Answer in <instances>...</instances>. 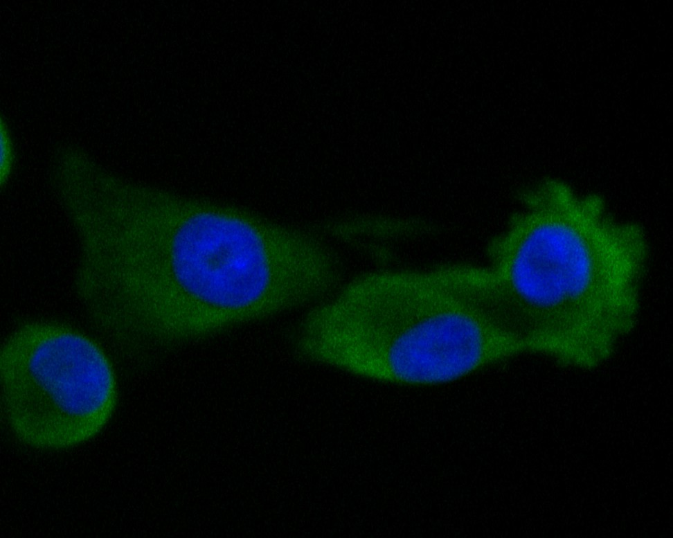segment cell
I'll return each mask as SVG.
<instances>
[{"mask_svg":"<svg viewBox=\"0 0 673 538\" xmlns=\"http://www.w3.org/2000/svg\"><path fill=\"white\" fill-rule=\"evenodd\" d=\"M517 196L520 209L486 251L488 267L535 332L552 338L558 320L572 336L580 324L591 328L586 320L596 328L591 314L607 320V298H633L647 254L640 226L613 218L600 197L557 179Z\"/></svg>","mask_w":673,"mask_h":538,"instance_id":"2","label":"cell"},{"mask_svg":"<svg viewBox=\"0 0 673 538\" xmlns=\"http://www.w3.org/2000/svg\"><path fill=\"white\" fill-rule=\"evenodd\" d=\"M171 238L170 270L177 284L209 309L248 307L265 316L282 312L292 301L296 271L291 254L271 249L240 218L195 213Z\"/></svg>","mask_w":673,"mask_h":538,"instance_id":"4","label":"cell"},{"mask_svg":"<svg viewBox=\"0 0 673 538\" xmlns=\"http://www.w3.org/2000/svg\"><path fill=\"white\" fill-rule=\"evenodd\" d=\"M311 363L397 384L456 380L523 353L503 294L470 265L360 277L307 312Z\"/></svg>","mask_w":673,"mask_h":538,"instance_id":"1","label":"cell"},{"mask_svg":"<svg viewBox=\"0 0 673 538\" xmlns=\"http://www.w3.org/2000/svg\"><path fill=\"white\" fill-rule=\"evenodd\" d=\"M1 403L14 434L39 449L71 447L98 433L118 400L115 368L97 341L70 325L24 321L0 353Z\"/></svg>","mask_w":673,"mask_h":538,"instance_id":"3","label":"cell"}]
</instances>
